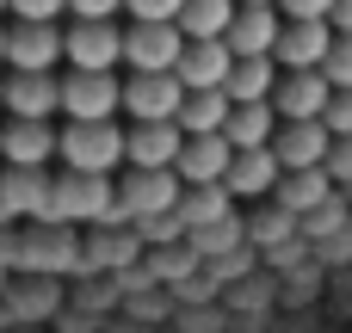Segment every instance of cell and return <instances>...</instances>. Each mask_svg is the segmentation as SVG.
<instances>
[{"instance_id":"cell-1","label":"cell","mask_w":352,"mask_h":333,"mask_svg":"<svg viewBox=\"0 0 352 333\" xmlns=\"http://www.w3.org/2000/svg\"><path fill=\"white\" fill-rule=\"evenodd\" d=\"M56 161L62 173H87V179H118L124 173V124H62L56 136Z\"/></svg>"},{"instance_id":"cell-2","label":"cell","mask_w":352,"mask_h":333,"mask_svg":"<svg viewBox=\"0 0 352 333\" xmlns=\"http://www.w3.org/2000/svg\"><path fill=\"white\" fill-rule=\"evenodd\" d=\"M62 62H68L74 74H105V68H118V62H124V31H118L111 19H74V25L62 31Z\"/></svg>"},{"instance_id":"cell-3","label":"cell","mask_w":352,"mask_h":333,"mask_svg":"<svg viewBox=\"0 0 352 333\" xmlns=\"http://www.w3.org/2000/svg\"><path fill=\"white\" fill-rule=\"evenodd\" d=\"M118 111H124L118 68H105V74H74L68 68V80H62V117L68 124H111Z\"/></svg>"},{"instance_id":"cell-4","label":"cell","mask_w":352,"mask_h":333,"mask_svg":"<svg viewBox=\"0 0 352 333\" xmlns=\"http://www.w3.org/2000/svg\"><path fill=\"white\" fill-rule=\"evenodd\" d=\"M186 154L179 124H124V173H167Z\"/></svg>"},{"instance_id":"cell-5","label":"cell","mask_w":352,"mask_h":333,"mask_svg":"<svg viewBox=\"0 0 352 333\" xmlns=\"http://www.w3.org/2000/svg\"><path fill=\"white\" fill-rule=\"evenodd\" d=\"M186 56V31L179 25H130L124 31V62L136 74H173Z\"/></svg>"},{"instance_id":"cell-6","label":"cell","mask_w":352,"mask_h":333,"mask_svg":"<svg viewBox=\"0 0 352 333\" xmlns=\"http://www.w3.org/2000/svg\"><path fill=\"white\" fill-rule=\"evenodd\" d=\"M179 105H186V87L173 74H130L124 80L130 124H179Z\"/></svg>"},{"instance_id":"cell-7","label":"cell","mask_w":352,"mask_h":333,"mask_svg":"<svg viewBox=\"0 0 352 333\" xmlns=\"http://www.w3.org/2000/svg\"><path fill=\"white\" fill-rule=\"evenodd\" d=\"M328 49H334V25L328 19H285L272 62H278V74H297V68H322Z\"/></svg>"},{"instance_id":"cell-8","label":"cell","mask_w":352,"mask_h":333,"mask_svg":"<svg viewBox=\"0 0 352 333\" xmlns=\"http://www.w3.org/2000/svg\"><path fill=\"white\" fill-rule=\"evenodd\" d=\"M328 105H334V87H328L322 68L278 74V87H272V111L291 117V124H303V117H328Z\"/></svg>"},{"instance_id":"cell-9","label":"cell","mask_w":352,"mask_h":333,"mask_svg":"<svg viewBox=\"0 0 352 333\" xmlns=\"http://www.w3.org/2000/svg\"><path fill=\"white\" fill-rule=\"evenodd\" d=\"M229 68H235V49H229L223 37H210V43H186L173 80H179L186 93H223V87H229Z\"/></svg>"},{"instance_id":"cell-10","label":"cell","mask_w":352,"mask_h":333,"mask_svg":"<svg viewBox=\"0 0 352 333\" xmlns=\"http://www.w3.org/2000/svg\"><path fill=\"white\" fill-rule=\"evenodd\" d=\"M6 62H12V74H50L62 62V31L56 25H12L6 31Z\"/></svg>"},{"instance_id":"cell-11","label":"cell","mask_w":352,"mask_h":333,"mask_svg":"<svg viewBox=\"0 0 352 333\" xmlns=\"http://www.w3.org/2000/svg\"><path fill=\"white\" fill-rule=\"evenodd\" d=\"M56 124H37V117H12L6 130H0V154H6V167H50V154H56Z\"/></svg>"},{"instance_id":"cell-12","label":"cell","mask_w":352,"mask_h":333,"mask_svg":"<svg viewBox=\"0 0 352 333\" xmlns=\"http://www.w3.org/2000/svg\"><path fill=\"white\" fill-rule=\"evenodd\" d=\"M6 111L50 124V111H62V80L56 74H6Z\"/></svg>"},{"instance_id":"cell-13","label":"cell","mask_w":352,"mask_h":333,"mask_svg":"<svg viewBox=\"0 0 352 333\" xmlns=\"http://www.w3.org/2000/svg\"><path fill=\"white\" fill-rule=\"evenodd\" d=\"M278 31H285V19H278L272 6H241L223 43H229L235 56H272V49H278Z\"/></svg>"},{"instance_id":"cell-14","label":"cell","mask_w":352,"mask_h":333,"mask_svg":"<svg viewBox=\"0 0 352 333\" xmlns=\"http://www.w3.org/2000/svg\"><path fill=\"white\" fill-rule=\"evenodd\" d=\"M272 87H278V62L272 56H235L223 93H229V105H266Z\"/></svg>"},{"instance_id":"cell-15","label":"cell","mask_w":352,"mask_h":333,"mask_svg":"<svg viewBox=\"0 0 352 333\" xmlns=\"http://www.w3.org/2000/svg\"><path fill=\"white\" fill-rule=\"evenodd\" d=\"M235 12H241V0H186L179 31H186V43H210V37H229Z\"/></svg>"},{"instance_id":"cell-16","label":"cell","mask_w":352,"mask_h":333,"mask_svg":"<svg viewBox=\"0 0 352 333\" xmlns=\"http://www.w3.org/2000/svg\"><path fill=\"white\" fill-rule=\"evenodd\" d=\"M229 93H186V105H179V130L186 136H223V124H229Z\"/></svg>"},{"instance_id":"cell-17","label":"cell","mask_w":352,"mask_h":333,"mask_svg":"<svg viewBox=\"0 0 352 333\" xmlns=\"http://www.w3.org/2000/svg\"><path fill=\"white\" fill-rule=\"evenodd\" d=\"M124 12H130V25H179L186 0H124Z\"/></svg>"},{"instance_id":"cell-18","label":"cell","mask_w":352,"mask_h":333,"mask_svg":"<svg viewBox=\"0 0 352 333\" xmlns=\"http://www.w3.org/2000/svg\"><path fill=\"white\" fill-rule=\"evenodd\" d=\"M322 74H328V87H334V93H352V37H334V49H328Z\"/></svg>"},{"instance_id":"cell-19","label":"cell","mask_w":352,"mask_h":333,"mask_svg":"<svg viewBox=\"0 0 352 333\" xmlns=\"http://www.w3.org/2000/svg\"><path fill=\"white\" fill-rule=\"evenodd\" d=\"M12 12H19V25H56L68 12V0H12Z\"/></svg>"},{"instance_id":"cell-20","label":"cell","mask_w":352,"mask_h":333,"mask_svg":"<svg viewBox=\"0 0 352 333\" xmlns=\"http://www.w3.org/2000/svg\"><path fill=\"white\" fill-rule=\"evenodd\" d=\"M285 19H334V0H278Z\"/></svg>"},{"instance_id":"cell-21","label":"cell","mask_w":352,"mask_h":333,"mask_svg":"<svg viewBox=\"0 0 352 333\" xmlns=\"http://www.w3.org/2000/svg\"><path fill=\"white\" fill-rule=\"evenodd\" d=\"M118 6H124V0H68V12H74V19H111Z\"/></svg>"},{"instance_id":"cell-22","label":"cell","mask_w":352,"mask_h":333,"mask_svg":"<svg viewBox=\"0 0 352 333\" xmlns=\"http://www.w3.org/2000/svg\"><path fill=\"white\" fill-rule=\"evenodd\" d=\"M328 25H334V37H352V0H334V19Z\"/></svg>"},{"instance_id":"cell-23","label":"cell","mask_w":352,"mask_h":333,"mask_svg":"<svg viewBox=\"0 0 352 333\" xmlns=\"http://www.w3.org/2000/svg\"><path fill=\"white\" fill-rule=\"evenodd\" d=\"M241 6H278V0H241Z\"/></svg>"},{"instance_id":"cell-24","label":"cell","mask_w":352,"mask_h":333,"mask_svg":"<svg viewBox=\"0 0 352 333\" xmlns=\"http://www.w3.org/2000/svg\"><path fill=\"white\" fill-rule=\"evenodd\" d=\"M0 62H6V31H0Z\"/></svg>"},{"instance_id":"cell-25","label":"cell","mask_w":352,"mask_h":333,"mask_svg":"<svg viewBox=\"0 0 352 333\" xmlns=\"http://www.w3.org/2000/svg\"><path fill=\"white\" fill-rule=\"evenodd\" d=\"M0 105H6V80H0Z\"/></svg>"},{"instance_id":"cell-26","label":"cell","mask_w":352,"mask_h":333,"mask_svg":"<svg viewBox=\"0 0 352 333\" xmlns=\"http://www.w3.org/2000/svg\"><path fill=\"white\" fill-rule=\"evenodd\" d=\"M0 6H12V0H0Z\"/></svg>"}]
</instances>
